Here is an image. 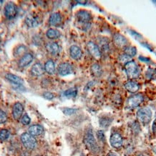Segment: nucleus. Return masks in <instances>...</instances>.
I'll use <instances>...</instances> for the list:
<instances>
[{
    "label": "nucleus",
    "instance_id": "1",
    "mask_svg": "<svg viewBox=\"0 0 156 156\" xmlns=\"http://www.w3.org/2000/svg\"><path fill=\"white\" fill-rule=\"evenodd\" d=\"M83 142L85 147L89 150V151L92 152L93 153H98V146L97 145L96 140H95L91 130H88L85 133V136H84Z\"/></svg>",
    "mask_w": 156,
    "mask_h": 156
},
{
    "label": "nucleus",
    "instance_id": "2",
    "mask_svg": "<svg viewBox=\"0 0 156 156\" xmlns=\"http://www.w3.org/2000/svg\"><path fill=\"white\" fill-rule=\"evenodd\" d=\"M152 116H153V113H152L151 109L148 107H144V108H140L136 112V116H137L138 120L145 125L151 122Z\"/></svg>",
    "mask_w": 156,
    "mask_h": 156
},
{
    "label": "nucleus",
    "instance_id": "3",
    "mask_svg": "<svg viewBox=\"0 0 156 156\" xmlns=\"http://www.w3.org/2000/svg\"><path fill=\"white\" fill-rule=\"evenodd\" d=\"M125 71L127 77L130 79H135L140 74V68L134 61H130L125 64Z\"/></svg>",
    "mask_w": 156,
    "mask_h": 156
},
{
    "label": "nucleus",
    "instance_id": "4",
    "mask_svg": "<svg viewBox=\"0 0 156 156\" xmlns=\"http://www.w3.org/2000/svg\"><path fill=\"white\" fill-rule=\"evenodd\" d=\"M25 22L29 28H36L41 23V17L36 12H31L25 17Z\"/></svg>",
    "mask_w": 156,
    "mask_h": 156
},
{
    "label": "nucleus",
    "instance_id": "5",
    "mask_svg": "<svg viewBox=\"0 0 156 156\" xmlns=\"http://www.w3.org/2000/svg\"><path fill=\"white\" fill-rule=\"evenodd\" d=\"M20 140L24 147L28 150H34L37 145L36 140L29 133H23L20 136Z\"/></svg>",
    "mask_w": 156,
    "mask_h": 156
},
{
    "label": "nucleus",
    "instance_id": "6",
    "mask_svg": "<svg viewBox=\"0 0 156 156\" xmlns=\"http://www.w3.org/2000/svg\"><path fill=\"white\" fill-rule=\"evenodd\" d=\"M4 12L6 17L8 19H13L16 17L17 14V6L13 2H7L5 6Z\"/></svg>",
    "mask_w": 156,
    "mask_h": 156
},
{
    "label": "nucleus",
    "instance_id": "7",
    "mask_svg": "<svg viewBox=\"0 0 156 156\" xmlns=\"http://www.w3.org/2000/svg\"><path fill=\"white\" fill-rule=\"evenodd\" d=\"M144 100V97L140 94L134 95L133 96L129 98L127 102H126V106L129 108H134L139 106Z\"/></svg>",
    "mask_w": 156,
    "mask_h": 156
},
{
    "label": "nucleus",
    "instance_id": "8",
    "mask_svg": "<svg viewBox=\"0 0 156 156\" xmlns=\"http://www.w3.org/2000/svg\"><path fill=\"white\" fill-rule=\"evenodd\" d=\"M87 48L90 55L95 59H99L101 57V51L97 44L94 42L89 41L87 44Z\"/></svg>",
    "mask_w": 156,
    "mask_h": 156
},
{
    "label": "nucleus",
    "instance_id": "9",
    "mask_svg": "<svg viewBox=\"0 0 156 156\" xmlns=\"http://www.w3.org/2000/svg\"><path fill=\"white\" fill-rule=\"evenodd\" d=\"M113 42L118 48H125L127 46L128 41L125 36L120 34H116L113 38Z\"/></svg>",
    "mask_w": 156,
    "mask_h": 156
},
{
    "label": "nucleus",
    "instance_id": "10",
    "mask_svg": "<svg viewBox=\"0 0 156 156\" xmlns=\"http://www.w3.org/2000/svg\"><path fill=\"white\" fill-rule=\"evenodd\" d=\"M57 70L58 73L61 76H67L73 73V67L70 64L64 62L58 65Z\"/></svg>",
    "mask_w": 156,
    "mask_h": 156
},
{
    "label": "nucleus",
    "instance_id": "11",
    "mask_svg": "<svg viewBox=\"0 0 156 156\" xmlns=\"http://www.w3.org/2000/svg\"><path fill=\"white\" fill-rule=\"evenodd\" d=\"M23 112H24V107L21 103H15L12 108V116L15 120L19 121L22 118Z\"/></svg>",
    "mask_w": 156,
    "mask_h": 156
},
{
    "label": "nucleus",
    "instance_id": "12",
    "mask_svg": "<svg viewBox=\"0 0 156 156\" xmlns=\"http://www.w3.org/2000/svg\"><path fill=\"white\" fill-rule=\"evenodd\" d=\"M78 22L83 23V24H87L89 23L91 20V15L90 13L85 10H80L76 15Z\"/></svg>",
    "mask_w": 156,
    "mask_h": 156
},
{
    "label": "nucleus",
    "instance_id": "13",
    "mask_svg": "<svg viewBox=\"0 0 156 156\" xmlns=\"http://www.w3.org/2000/svg\"><path fill=\"white\" fill-rule=\"evenodd\" d=\"M110 143L113 147L119 148L123 144V137L120 134L114 133L110 137Z\"/></svg>",
    "mask_w": 156,
    "mask_h": 156
},
{
    "label": "nucleus",
    "instance_id": "14",
    "mask_svg": "<svg viewBox=\"0 0 156 156\" xmlns=\"http://www.w3.org/2000/svg\"><path fill=\"white\" fill-rule=\"evenodd\" d=\"M70 56L75 60H79L83 56V51L79 46L73 45L69 48Z\"/></svg>",
    "mask_w": 156,
    "mask_h": 156
},
{
    "label": "nucleus",
    "instance_id": "15",
    "mask_svg": "<svg viewBox=\"0 0 156 156\" xmlns=\"http://www.w3.org/2000/svg\"><path fill=\"white\" fill-rule=\"evenodd\" d=\"M34 60V56L30 53H27L23 55L19 60V66L20 67H25L28 66Z\"/></svg>",
    "mask_w": 156,
    "mask_h": 156
},
{
    "label": "nucleus",
    "instance_id": "16",
    "mask_svg": "<svg viewBox=\"0 0 156 156\" xmlns=\"http://www.w3.org/2000/svg\"><path fill=\"white\" fill-rule=\"evenodd\" d=\"M44 72V67H43L42 64L40 63H36L34 64L30 69L31 74L34 76H36V77H40V76L43 75Z\"/></svg>",
    "mask_w": 156,
    "mask_h": 156
},
{
    "label": "nucleus",
    "instance_id": "17",
    "mask_svg": "<svg viewBox=\"0 0 156 156\" xmlns=\"http://www.w3.org/2000/svg\"><path fill=\"white\" fill-rule=\"evenodd\" d=\"M46 48L48 53L52 54V55H56L60 51L59 46L57 43L56 42H48L46 44Z\"/></svg>",
    "mask_w": 156,
    "mask_h": 156
},
{
    "label": "nucleus",
    "instance_id": "18",
    "mask_svg": "<svg viewBox=\"0 0 156 156\" xmlns=\"http://www.w3.org/2000/svg\"><path fill=\"white\" fill-rule=\"evenodd\" d=\"M5 78L11 83L14 84L15 85L21 86L23 83V80L22 78H20L18 76L13 75V74H7L5 75Z\"/></svg>",
    "mask_w": 156,
    "mask_h": 156
},
{
    "label": "nucleus",
    "instance_id": "19",
    "mask_svg": "<svg viewBox=\"0 0 156 156\" xmlns=\"http://www.w3.org/2000/svg\"><path fill=\"white\" fill-rule=\"evenodd\" d=\"M44 129L42 126L39 125V124H36V125L31 126L28 129V133L30 134L31 135L34 136L41 135L44 133Z\"/></svg>",
    "mask_w": 156,
    "mask_h": 156
},
{
    "label": "nucleus",
    "instance_id": "20",
    "mask_svg": "<svg viewBox=\"0 0 156 156\" xmlns=\"http://www.w3.org/2000/svg\"><path fill=\"white\" fill-rule=\"evenodd\" d=\"M62 21V17L60 13L54 12L50 15L49 17V23L51 25L56 26L61 24Z\"/></svg>",
    "mask_w": 156,
    "mask_h": 156
},
{
    "label": "nucleus",
    "instance_id": "21",
    "mask_svg": "<svg viewBox=\"0 0 156 156\" xmlns=\"http://www.w3.org/2000/svg\"><path fill=\"white\" fill-rule=\"evenodd\" d=\"M124 87H125V89L126 90L129 91V93H134L139 90L140 85H138L136 82L129 81V82H127V83L125 84Z\"/></svg>",
    "mask_w": 156,
    "mask_h": 156
},
{
    "label": "nucleus",
    "instance_id": "22",
    "mask_svg": "<svg viewBox=\"0 0 156 156\" xmlns=\"http://www.w3.org/2000/svg\"><path fill=\"white\" fill-rule=\"evenodd\" d=\"M44 70L46 73H47L48 75H53L55 73L56 67L55 64L52 60H48L45 63Z\"/></svg>",
    "mask_w": 156,
    "mask_h": 156
},
{
    "label": "nucleus",
    "instance_id": "23",
    "mask_svg": "<svg viewBox=\"0 0 156 156\" xmlns=\"http://www.w3.org/2000/svg\"><path fill=\"white\" fill-rule=\"evenodd\" d=\"M46 35L48 39H51V40H55V39L59 38L60 36H61V34H60V32L58 30L50 28L47 30Z\"/></svg>",
    "mask_w": 156,
    "mask_h": 156
},
{
    "label": "nucleus",
    "instance_id": "24",
    "mask_svg": "<svg viewBox=\"0 0 156 156\" xmlns=\"http://www.w3.org/2000/svg\"><path fill=\"white\" fill-rule=\"evenodd\" d=\"M91 73L95 77H100L102 75L103 70L101 69V66L98 64H94L91 67Z\"/></svg>",
    "mask_w": 156,
    "mask_h": 156
},
{
    "label": "nucleus",
    "instance_id": "25",
    "mask_svg": "<svg viewBox=\"0 0 156 156\" xmlns=\"http://www.w3.org/2000/svg\"><path fill=\"white\" fill-rule=\"evenodd\" d=\"M77 94V89L76 87H72L64 92V95L67 98H75Z\"/></svg>",
    "mask_w": 156,
    "mask_h": 156
},
{
    "label": "nucleus",
    "instance_id": "26",
    "mask_svg": "<svg viewBox=\"0 0 156 156\" xmlns=\"http://www.w3.org/2000/svg\"><path fill=\"white\" fill-rule=\"evenodd\" d=\"M124 54L126 55L129 56L130 57L134 56L136 54V49L135 47L131 46H127L126 47L124 48Z\"/></svg>",
    "mask_w": 156,
    "mask_h": 156
},
{
    "label": "nucleus",
    "instance_id": "27",
    "mask_svg": "<svg viewBox=\"0 0 156 156\" xmlns=\"http://www.w3.org/2000/svg\"><path fill=\"white\" fill-rule=\"evenodd\" d=\"M131 59H132V57H130L129 56L126 55L125 54H122V55L119 56V61L121 64H126V63H128L129 62L132 61Z\"/></svg>",
    "mask_w": 156,
    "mask_h": 156
},
{
    "label": "nucleus",
    "instance_id": "28",
    "mask_svg": "<svg viewBox=\"0 0 156 156\" xmlns=\"http://www.w3.org/2000/svg\"><path fill=\"white\" fill-rule=\"evenodd\" d=\"M9 132L7 129H2L0 131V140L1 141H5L9 138Z\"/></svg>",
    "mask_w": 156,
    "mask_h": 156
},
{
    "label": "nucleus",
    "instance_id": "29",
    "mask_svg": "<svg viewBox=\"0 0 156 156\" xmlns=\"http://www.w3.org/2000/svg\"><path fill=\"white\" fill-rule=\"evenodd\" d=\"M112 123V120L111 119L108 118V117H103L100 119V124L101 126L103 127H107L110 125V124Z\"/></svg>",
    "mask_w": 156,
    "mask_h": 156
},
{
    "label": "nucleus",
    "instance_id": "30",
    "mask_svg": "<svg viewBox=\"0 0 156 156\" xmlns=\"http://www.w3.org/2000/svg\"><path fill=\"white\" fill-rule=\"evenodd\" d=\"M20 122L23 124V125L28 126L30 124V118L29 117L28 114H25L24 116H23L22 118H21Z\"/></svg>",
    "mask_w": 156,
    "mask_h": 156
},
{
    "label": "nucleus",
    "instance_id": "31",
    "mask_svg": "<svg viewBox=\"0 0 156 156\" xmlns=\"http://www.w3.org/2000/svg\"><path fill=\"white\" fill-rule=\"evenodd\" d=\"M7 121V115L4 111L0 109V124H4Z\"/></svg>",
    "mask_w": 156,
    "mask_h": 156
},
{
    "label": "nucleus",
    "instance_id": "32",
    "mask_svg": "<svg viewBox=\"0 0 156 156\" xmlns=\"http://www.w3.org/2000/svg\"><path fill=\"white\" fill-rule=\"evenodd\" d=\"M43 96H44L46 99H48V100H51V99H53L54 98V95L52 93L46 92L44 93Z\"/></svg>",
    "mask_w": 156,
    "mask_h": 156
},
{
    "label": "nucleus",
    "instance_id": "33",
    "mask_svg": "<svg viewBox=\"0 0 156 156\" xmlns=\"http://www.w3.org/2000/svg\"><path fill=\"white\" fill-rule=\"evenodd\" d=\"M76 112L75 109L73 108H65L64 110V113L67 116H69V115H72L73 114H74Z\"/></svg>",
    "mask_w": 156,
    "mask_h": 156
},
{
    "label": "nucleus",
    "instance_id": "34",
    "mask_svg": "<svg viewBox=\"0 0 156 156\" xmlns=\"http://www.w3.org/2000/svg\"><path fill=\"white\" fill-rule=\"evenodd\" d=\"M97 136H98V138L99 140H101V141H104L105 140V136L103 131H101L100 130V131L98 132Z\"/></svg>",
    "mask_w": 156,
    "mask_h": 156
},
{
    "label": "nucleus",
    "instance_id": "35",
    "mask_svg": "<svg viewBox=\"0 0 156 156\" xmlns=\"http://www.w3.org/2000/svg\"><path fill=\"white\" fill-rule=\"evenodd\" d=\"M153 132L155 134H156V119L154 121V122L153 124Z\"/></svg>",
    "mask_w": 156,
    "mask_h": 156
},
{
    "label": "nucleus",
    "instance_id": "36",
    "mask_svg": "<svg viewBox=\"0 0 156 156\" xmlns=\"http://www.w3.org/2000/svg\"><path fill=\"white\" fill-rule=\"evenodd\" d=\"M107 156H118V155H116V154L114 153H109Z\"/></svg>",
    "mask_w": 156,
    "mask_h": 156
},
{
    "label": "nucleus",
    "instance_id": "37",
    "mask_svg": "<svg viewBox=\"0 0 156 156\" xmlns=\"http://www.w3.org/2000/svg\"><path fill=\"white\" fill-rule=\"evenodd\" d=\"M0 44H1V37H0Z\"/></svg>",
    "mask_w": 156,
    "mask_h": 156
},
{
    "label": "nucleus",
    "instance_id": "38",
    "mask_svg": "<svg viewBox=\"0 0 156 156\" xmlns=\"http://www.w3.org/2000/svg\"><path fill=\"white\" fill-rule=\"evenodd\" d=\"M138 156H145V155H138Z\"/></svg>",
    "mask_w": 156,
    "mask_h": 156
}]
</instances>
